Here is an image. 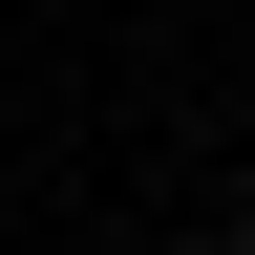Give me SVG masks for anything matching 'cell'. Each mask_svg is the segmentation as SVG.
<instances>
[{
    "label": "cell",
    "instance_id": "obj_1",
    "mask_svg": "<svg viewBox=\"0 0 255 255\" xmlns=\"http://www.w3.org/2000/svg\"><path fill=\"white\" fill-rule=\"evenodd\" d=\"M191 255H255V234H191Z\"/></svg>",
    "mask_w": 255,
    "mask_h": 255
}]
</instances>
